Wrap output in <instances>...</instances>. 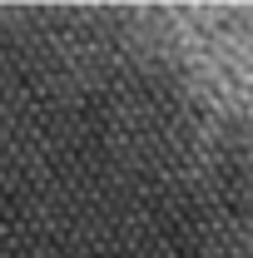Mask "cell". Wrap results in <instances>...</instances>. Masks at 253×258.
I'll list each match as a JSON object with an SVG mask.
<instances>
[{"instance_id":"obj_1","label":"cell","mask_w":253,"mask_h":258,"mask_svg":"<svg viewBox=\"0 0 253 258\" xmlns=\"http://www.w3.org/2000/svg\"><path fill=\"white\" fill-rule=\"evenodd\" d=\"M0 258H253V0H0Z\"/></svg>"}]
</instances>
